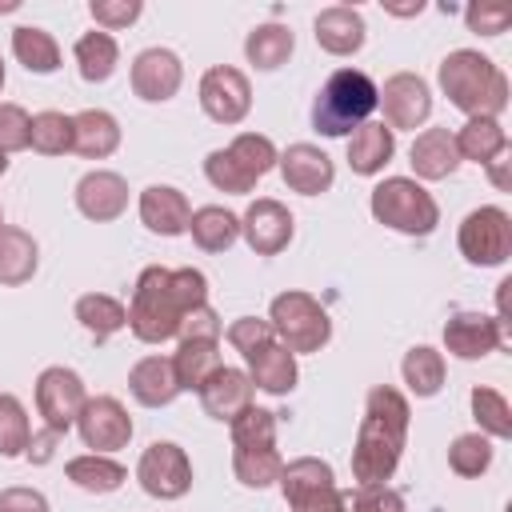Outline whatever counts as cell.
<instances>
[{
    "label": "cell",
    "mask_w": 512,
    "mask_h": 512,
    "mask_svg": "<svg viewBox=\"0 0 512 512\" xmlns=\"http://www.w3.org/2000/svg\"><path fill=\"white\" fill-rule=\"evenodd\" d=\"M208 304V280L200 268H144L132 292L128 328L144 344H164L180 332V316Z\"/></svg>",
    "instance_id": "cell-1"
},
{
    "label": "cell",
    "mask_w": 512,
    "mask_h": 512,
    "mask_svg": "<svg viewBox=\"0 0 512 512\" xmlns=\"http://www.w3.org/2000/svg\"><path fill=\"white\" fill-rule=\"evenodd\" d=\"M408 400L388 388L376 384L368 392V408L360 420V436L352 448V476L356 484H384L392 480L400 452H404V436H408Z\"/></svg>",
    "instance_id": "cell-2"
},
{
    "label": "cell",
    "mask_w": 512,
    "mask_h": 512,
    "mask_svg": "<svg viewBox=\"0 0 512 512\" xmlns=\"http://www.w3.org/2000/svg\"><path fill=\"white\" fill-rule=\"evenodd\" d=\"M440 88L460 112H468V120H496L508 108V76L476 48H456L440 60Z\"/></svg>",
    "instance_id": "cell-3"
},
{
    "label": "cell",
    "mask_w": 512,
    "mask_h": 512,
    "mask_svg": "<svg viewBox=\"0 0 512 512\" xmlns=\"http://www.w3.org/2000/svg\"><path fill=\"white\" fill-rule=\"evenodd\" d=\"M376 108V84L360 68L332 72L312 100V128L320 136H352Z\"/></svg>",
    "instance_id": "cell-4"
},
{
    "label": "cell",
    "mask_w": 512,
    "mask_h": 512,
    "mask_svg": "<svg viewBox=\"0 0 512 512\" xmlns=\"http://www.w3.org/2000/svg\"><path fill=\"white\" fill-rule=\"evenodd\" d=\"M372 216L404 236H428L440 220V208L432 200V192L408 176H388L372 188V200H368Z\"/></svg>",
    "instance_id": "cell-5"
},
{
    "label": "cell",
    "mask_w": 512,
    "mask_h": 512,
    "mask_svg": "<svg viewBox=\"0 0 512 512\" xmlns=\"http://www.w3.org/2000/svg\"><path fill=\"white\" fill-rule=\"evenodd\" d=\"M268 324L276 332V340L296 356V352H320L332 340V320L324 312V304L308 292H280L268 308Z\"/></svg>",
    "instance_id": "cell-6"
},
{
    "label": "cell",
    "mask_w": 512,
    "mask_h": 512,
    "mask_svg": "<svg viewBox=\"0 0 512 512\" xmlns=\"http://www.w3.org/2000/svg\"><path fill=\"white\" fill-rule=\"evenodd\" d=\"M280 492L292 504V512H344V492L336 488V476L324 460L300 456L280 468Z\"/></svg>",
    "instance_id": "cell-7"
},
{
    "label": "cell",
    "mask_w": 512,
    "mask_h": 512,
    "mask_svg": "<svg viewBox=\"0 0 512 512\" xmlns=\"http://www.w3.org/2000/svg\"><path fill=\"white\" fill-rule=\"evenodd\" d=\"M460 252L468 264H480V268H492V264H504L512 256V216L496 204H484V208H472L464 220H460Z\"/></svg>",
    "instance_id": "cell-8"
},
{
    "label": "cell",
    "mask_w": 512,
    "mask_h": 512,
    "mask_svg": "<svg viewBox=\"0 0 512 512\" xmlns=\"http://www.w3.org/2000/svg\"><path fill=\"white\" fill-rule=\"evenodd\" d=\"M136 480L156 500H180L192 488V460L180 444L156 440V444L144 448V456L136 464Z\"/></svg>",
    "instance_id": "cell-9"
},
{
    "label": "cell",
    "mask_w": 512,
    "mask_h": 512,
    "mask_svg": "<svg viewBox=\"0 0 512 512\" xmlns=\"http://www.w3.org/2000/svg\"><path fill=\"white\" fill-rule=\"evenodd\" d=\"M88 392H84V380L64 368V364H52L36 376V412L44 416V428H52L56 436L68 432L84 408Z\"/></svg>",
    "instance_id": "cell-10"
},
{
    "label": "cell",
    "mask_w": 512,
    "mask_h": 512,
    "mask_svg": "<svg viewBox=\"0 0 512 512\" xmlns=\"http://www.w3.org/2000/svg\"><path fill=\"white\" fill-rule=\"evenodd\" d=\"M200 108L216 120V124H240L252 108V84L240 68L232 64H216L200 76Z\"/></svg>",
    "instance_id": "cell-11"
},
{
    "label": "cell",
    "mask_w": 512,
    "mask_h": 512,
    "mask_svg": "<svg viewBox=\"0 0 512 512\" xmlns=\"http://www.w3.org/2000/svg\"><path fill=\"white\" fill-rule=\"evenodd\" d=\"M76 428H80L84 448H92L100 456L116 452L132 440V416L124 412V404L116 396H88L76 416Z\"/></svg>",
    "instance_id": "cell-12"
},
{
    "label": "cell",
    "mask_w": 512,
    "mask_h": 512,
    "mask_svg": "<svg viewBox=\"0 0 512 512\" xmlns=\"http://www.w3.org/2000/svg\"><path fill=\"white\" fill-rule=\"evenodd\" d=\"M292 232H296L292 212H288L280 200H268V196L252 200L248 212L240 216V236L248 240V248H252L256 256H276V252H284V248L292 244Z\"/></svg>",
    "instance_id": "cell-13"
},
{
    "label": "cell",
    "mask_w": 512,
    "mask_h": 512,
    "mask_svg": "<svg viewBox=\"0 0 512 512\" xmlns=\"http://www.w3.org/2000/svg\"><path fill=\"white\" fill-rule=\"evenodd\" d=\"M376 104L384 108V120L392 132L396 128H420L432 112V92L416 72H396L376 92Z\"/></svg>",
    "instance_id": "cell-14"
},
{
    "label": "cell",
    "mask_w": 512,
    "mask_h": 512,
    "mask_svg": "<svg viewBox=\"0 0 512 512\" xmlns=\"http://www.w3.org/2000/svg\"><path fill=\"white\" fill-rule=\"evenodd\" d=\"M500 344H508V328L484 312H456L444 324V348L460 360H480Z\"/></svg>",
    "instance_id": "cell-15"
},
{
    "label": "cell",
    "mask_w": 512,
    "mask_h": 512,
    "mask_svg": "<svg viewBox=\"0 0 512 512\" xmlns=\"http://www.w3.org/2000/svg\"><path fill=\"white\" fill-rule=\"evenodd\" d=\"M184 80V64L172 48H144L136 60H132V92L148 104H164L176 96Z\"/></svg>",
    "instance_id": "cell-16"
},
{
    "label": "cell",
    "mask_w": 512,
    "mask_h": 512,
    "mask_svg": "<svg viewBox=\"0 0 512 512\" xmlns=\"http://www.w3.org/2000/svg\"><path fill=\"white\" fill-rule=\"evenodd\" d=\"M276 164H280L284 184H288L292 192H300V196H320V192H328L332 180H336L332 156H328L324 148H316V144H288V152L276 156Z\"/></svg>",
    "instance_id": "cell-17"
},
{
    "label": "cell",
    "mask_w": 512,
    "mask_h": 512,
    "mask_svg": "<svg viewBox=\"0 0 512 512\" xmlns=\"http://www.w3.org/2000/svg\"><path fill=\"white\" fill-rule=\"evenodd\" d=\"M200 404H204V412L212 416V420H224V424H232L248 404H252V380H248V372L244 368H216L208 380H204V388H200Z\"/></svg>",
    "instance_id": "cell-18"
},
{
    "label": "cell",
    "mask_w": 512,
    "mask_h": 512,
    "mask_svg": "<svg viewBox=\"0 0 512 512\" xmlns=\"http://www.w3.org/2000/svg\"><path fill=\"white\" fill-rule=\"evenodd\" d=\"M76 208L88 220H96V224L116 220L128 208V184H124V176L104 172V168L80 176V184H76Z\"/></svg>",
    "instance_id": "cell-19"
},
{
    "label": "cell",
    "mask_w": 512,
    "mask_h": 512,
    "mask_svg": "<svg viewBox=\"0 0 512 512\" xmlns=\"http://www.w3.org/2000/svg\"><path fill=\"white\" fill-rule=\"evenodd\" d=\"M188 216H192V208H188V200H184L180 188H172V184H148L140 192V220H144L148 232H156V236H180V232H188Z\"/></svg>",
    "instance_id": "cell-20"
},
{
    "label": "cell",
    "mask_w": 512,
    "mask_h": 512,
    "mask_svg": "<svg viewBox=\"0 0 512 512\" xmlns=\"http://www.w3.org/2000/svg\"><path fill=\"white\" fill-rule=\"evenodd\" d=\"M244 364H248V380H252V388H264V392H272V396H288L292 388H296V356L280 344V340H268V344H260V348H252L248 356H244Z\"/></svg>",
    "instance_id": "cell-21"
},
{
    "label": "cell",
    "mask_w": 512,
    "mask_h": 512,
    "mask_svg": "<svg viewBox=\"0 0 512 512\" xmlns=\"http://www.w3.org/2000/svg\"><path fill=\"white\" fill-rule=\"evenodd\" d=\"M316 44L324 48V52H332V56H352V52H360V44H364V16L356 12V8H348V4H332V8H324L320 16H316Z\"/></svg>",
    "instance_id": "cell-22"
},
{
    "label": "cell",
    "mask_w": 512,
    "mask_h": 512,
    "mask_svg": "<svg viewBox=\"0 0 512 512\" xmlns=\"http://www.w3.org/2000/svg\"><path fill=\"white\" fill-rule=\"evenodd\" d=\"M408 156H412V172L420 180H448L460 168V152H456V140L448 128H424L412 140Z\"/></svg>",
    "instance_id": "cell-23"
},
{
    "label": "cell",
    "mask_w": 512,
    "mask_h": 512,
    "mask_svg": "<svg viewBox=\"0 0 512 512\" xmlns=\"http://www.w3.org/2000/svg\"><path fill=\"white\" fill-rule=\"evenodd\" d=\"M128 392L144 404V408H164L176 400L180 384H176V372H172V356H144L132 364L128 372Z\"/></svg>",
    "instance_id": "cell-24"
},
{
    "label": "cell",
    "mask_w": 512,
    "mask_h": 512,
    "mask_svg": "<svg viewBox=\"0 0 512 512\" xmlns=\"http://www.w3.org/2000/svg\"><path fill=\"white\" fill-rule=\"evenodd\" d=\"M120 148V124L104 108H84L72 116V152L88 160H104Z\"/></svg>",
    "instance_id": "cell-25"
},
{
    "label": "cell",
    "mask_w": 512,
    "mask_h": 512,
    "mask_svg": "<svg viewBox=\"0 0 512 512\" xmlns=\"http://www.w3.org/2000/svg\"><path fill=\"white\" fill-rule=\"evenodd\" d=\"M392 156H396V136H392V128L380 124V120L360 124V128L348 136V164H352V172H360V176L384 172V164H388Z\"/></svg>",
    "instance_id": "cell-26"
},
{
    "label": "cell",
    "mask_w": 512,
    "mask_h": 512,
    "mask_svg": "<svg viewBox=\"0 0 512 512\" xmlns=\"http://www.w3.org/2000/svg\"><path fill=\"white\" fill-rule=\"evenodd\" d=\"M36 264H40L36 240H32L24 228L4 224V228H0V284H8V288L28 284V280L36 276Z\"/></svg>",
    "instance_id": "cell-27"
},
{
    "label": "cell",
    "mask_w": 512,
    "mask_h": 512,
    "mask_svg": "<svg viewBox=\"0 0 512 512\" xmlns=\"http://www.w3.org/2000/svg\"><path fill=\"white\" fill-rule=\"evenodd\" d=\"M188 232H192L196 248H204V252H224V248H232L236 236H240V216L228 212V208H220V204H204V208H196V212L188 216Z\"/></svg>",
    "instance_id": "cell-28"
},
{
    "label": "cell",
    "mask_w": 512,
    "mask_h": 512,
    "mask_svg": "<svg viewBox=\"0 0 512 512\" xmlns=\"http://www.w3.org/2000/svg\"><path fill=\"white\" fill-rule=\"evenodd\" d=\"M220 368V348L216 340H180L176 356H172V372H176V384L180 392H200L204 380Z\"/></svg>",
    "instance_id": "cell-29"
},
{
    "label": "cell",
    "mask_w": 512,
    "mask_h": 512,
    "mask_svg": "<svg viewBox=\"0 0 512 512\" xmlns=\"http://www.w3.org/2000/svg\"><path fill=\"white\" fill-rule=\"evenodd\" d=\"M292 48H296V36H292L288 24H260V28H252L248 40H244V56H248V64H256L260 72L280 68V64L292 56Z\"/></svg>",
    "instance_id": "cell-30"
},
{
    "label": "cell",
    "mask_w": 512,
    "mask_h": 512,
    "mask_svg": "<svg viewBox=\"0 0 512 512\" xmlns=\"http://www.w3.org/2000/svg\"><path fill=\"white\" fill-rule=\"evenodd\" d=\"M12 52H16V60H20L28 72H36V76H48V72L60 68V44L52 40V32H44V28H36V24L12 28Z\"/></svg>",
    "instance_id": "cell-31"
},
{
    "label": "cell",
    "mask_w": 512,
    "mask_h": 512,
    "mask_svg": "<svg viewBox=\"0 0 512 512\" xmlns=\"http://www.w3.org/2000/svg\"><path fill=\"white\" fill-rule=\"evenodd\" d=\"M452 140H456L460 160H476V164H488L508 148V136H504L500 120H488V116H472Z\"/></svg>",
    "instance_id": "cell-32"
},
{
    "label": "cell",
    "mask_w": 512,
    "mask_h": 512,
    "mask_svg": "<svg viewBox=\"0 0 512 512\" xmlns=\"http://www.w3.org/2000/svg\"><path fill=\"white\" fill-rule=\"evenodd\" d=\"M76 320H80L96 340H108V336H116V332L128 324V308H124L116 296H108V292H84V296L76 300Z\"/></svg>",
    "instance_id": "cell-33"
},
{
    "label": "cell",
    "mask_w": 512,
    "mask_h": 512,
    "mask_svg": "<svg viewBox=\"0 0 512 512\" xmlns=\"http://www.w3.org/2000/svg\"><path fill=\"white\" fill-rule=\"evenodd\" d=\"M64 472H68V480H72L76 488H84V492H100V496H104V492H116V488L128 480V472H124L116 460L100 456V452H88V456L68 460Z\"/></svg>",
    "instance_id": "cell-34"
},
{
    "label": "cell",
    "mask_w": 512,
    "mask_h": 512,
    "mask_svg": "<svg viewBox=\"0 0 512 512\" xmlns=\"http://www.w3.org/2000/svg\"><path fill=\"white\" fill-rule=\"evenodd\" d=\"M116 60H120V48L108 32H84L76 40V64L88 84H104L116 72Z\"/></svg>",
    "instance_id": "cell-35"
},
{
    "label": "cell",
    "mask_w": 512,
    "mask_h": 512,
    "mask_svg": "<svg viewBox=\"0 0 512 512\" xmlns=\"http://www.w3.org/2000/svg\"><path fill=\"white\" fill-rule=\"evenodd\" d=\"M400 372H404V384H408L416 396H436V392L444 388V356H440L436 348H428V344L408 348Z\"/></svg>",
    "instance_id": "cell-36"
},
{
    "label": "cell",
    "mask_w": 512,
    "mask_h": 512,
    "mask_svg": "<svg viewBox=\"0 0 512 512\" xmlns=\"http://www.w3.org/2000/svg\"><path fill=\"white\" fill-rule=\"evenodd\" d=\"M280 468H284V460H280L276 448H236L232 452V472H236V480L244 488H268V484H276L280 480Z\"/></svg>",
    "instance_id": "cell-37"
},
{
    "label": "cell",
    "mask_w": 512,
    "mask_h": 512,
    "mask_svg": "<svg viewBox=\"0 0 512 512\" xmlns=\"http://www.w3.org/2000/svg\"><path fill=\"white\" fill-rule=\"evenodd\" d=\"M472 416H476V424H480V432L484 436H496V440H508L512 436V408H508V400L496 392V388H472Z\"/></svg>",
    "instance_id": "cell-38"
},
{
    "label": "cell",
    "mask_w": 512,
    "mask_h": 512,
    "mask_svg": "<svg viewBox=\"0 0 512 512\" xmlns=\"http://www.w3.org/2000/svg\"><path fill=\"white\" fill-rule=\"evenodd\" d=\"M488 464H492V440L484 432H464V436H456L448 444V468L456 476L472 480V476L488 472Z\"/></svg>",
    "instance_id": "cell-39"
},
{
    "label": "cell",
    "mask_w": 512,
    "mask_h": 512,
    "mask_svg": "<svg viewBox=\"0 0 512 512\" xmlns=\"http://www.w3.org/2000/svg\"><path fill=\"white\" fill-rule=\"evenodd\" d=\"M32 444V424L12 392H0V456H24Z\"/></svg>",
    "instance_id": "cell-40"
},
{
    "label": "cell",
    "mask_w": 512,
    "mask_h": 512,
    "mask_svg": "<svg viewBox=\"0 0 512 512\" xmlns=\"http://www.w3.org/2000/svg\"><path fill=\"white\" fill-rule=\"evenodd\" d=\"M28 148H36L40 156H64L72 152V116L64 112H36L32 116V140Z\"/></svg>",
    "instance_id": "cell-41"
},
{
    "label": "cell",
    "mask_w": 512,
    "mask_h": 512,
    "mask_svg": "<svg viewBox=\"0 0 512 512\" xmlns=\"http://www.w3.org/2000/svg\"><path fill=\"white\" fill-rule=\"evenodd\" d=\"M228 428H232V448H272V440H276V412L248 404Z\"/></svg>",
    "instance_id": "cell-42"
},
{
    "label": "cell",
    "mask_w": 512,
    "mask_h": 512,
    "mask_svg": "<svg viewBox=\"0 0 512 512\" xmlns=\"http://www.w3.org/2000/svg\"><path fill=\"white\" fill-rule=\"evenodd\" d=\"M228 152H232V160H236L252 180H260L264 172L276 168V148H272V140L260 136V132H240V136L228 144Z\"/></svg>",
    "instance_id": "cell-43"
},
{
    "label": "cell",
    "mask_w": 512,
    "mask_h": 512,
    "mask_svg": "<svg viewBox=\"0 0 512 512\" xmlns=\"http://www.w3.org/2000/svg\"><path fill=\"white\" fill-rule=\"evenodd\" d=\"M204 176H208V184L212 188H220V192H236V196H244V192H252L256 188V180L232 160V152L228 148H216V152H208L204 156Z\"/></svg>",
    "instance_id": "cell-44"
},
{
    "label": "cell",
    "mask_w": 512,
    "mask_h": 512,
    "mask_svg": "<svg viewBox=\"0 0 512 512\" xmlns=\"http://www.w3.org/2000/svg\"><path fill=\"white\" fill-rule=\"evenodd\" d=\"M344 512H404V496L388 484H360L344 496Z\"/></svg>",
    "instance_id": "cell-45"
},
{
    "label": "cell",
    "mask_w": 512,
    "mask_h": 512,
    "mask_svg": "<svg viewBox=\"0 0 512 512\" xmlns=\"http://www.w3.org/2000/svg\"><path fill=\"white\" fill-rule=\"evenodd\" d=\"M464 20L480 36H500L512 24V4H504V0H476V4L464 8Z\"/></svg>",
    "instance_id": "cell-46"
},
{
    "label": "cell",
    "mask_w": 512,
    "mask_h": 512,
    "mask_svg": "<svg viewBox=\"0 0 512 512\" xmlns=\"http://www.w3.org/2000/svg\"><path fill=\"white\" fill-rule=\"evenodd\" d=\"M32 140V116L20 104H4L0 100V152H24Z\"/></svg>",
    "instance_id": "cell-47"
},
{
    "label": "cell",
    "mask_w": 512,
    "mask_h": 512,
    "mask_svg": "<svg viewBox=\"0 0 512 512\" xmlns=\"http://www.w3.org/2000/svg\"><path fill=\"white\" fill-rule=\"evenodd\" d=\"M268 340H276V332H272V324H268V320L240 316V320H232V324H228V344H232L240 356H248L252 348H260V344H268Z\"/></svg>",
    "instance_id": "cell-48"
},
{
    "label": "cell",
    "mask_w": 512,
    "mask_h": 512,
    "mask_svg": "<svg viewBox=\"0 0 512 512\" xmlns=\"http://www.w3.org/2000/svg\"><path fill=\"white\" fill-rule=\"evenodd\" d=\"M88 12H92V20H96L104 32H112V28H128V24L144 12V4H140V0H92Z\"/></svg>",
    "instance_id": "cell-49"
},
{
    "label": "cell",
    "mask_w": 512,
    "mask_h": 512,
    "mask_svg": "<svg viewBox=\"0 0 512 512\" xmlns=\"http://www.w3.org/2000/svg\"><path fill=\"white\" fill-rule=\"evenodd\" d=\"M220 316L208 308V304H200V308H192V312H184L180 316V340H220Z\"/></svg>",
    "instance_id": "cell-50"
},
{
    "label": "cell",
    "mask_w": 512,
    "mask_h": 512,
    "mask_svg": "<svg viewBox=\"0 0 512 512\" xmlns=\"http://www.w3.org/2000/svg\"><path fill=\"white\" fill-rule=\"evenodd\" d=\"M0 512H48V500L36 488H4L0 492Z\"/></svg>",
    "instance_id": "cell-51"
},
{
    "label": "cell",
    "mask_w": 512,
    "mask_h": 512,
    "mask_svg": "<svg viewBox=\"0 0 512 512\" xmlns=\"http://www.w3.org/2000/svg\"><path fill=\"white\" fill-rule=\"evenodd\" d=\"M52 444H56V432L48 428L44 436H32V448H28V456H32L36 464H44V460L52 456Z\"/></svg>",
    "instance_id": "cell-52"
},
{
    "label": "cell",
    "mask_w": 512,
    "mask_h": 512,
    "mask_svg": "<svg viewBox=\"0 0 512 512\" xmlns=\"http://www.w3.org/2000/svg\"><path fill=\"white\" fill-rule=\"evenodd\" d=\"M488 168H492V184L496 188H508V148L496 160H488Z\"/></svg>",
    "instance_id": "cell-53"
},
{
    "label": "cell",
    "mask_w": 512,
    "mask_h": 512,
    "mask_svg": "<svg viewBox=\"0 0 512 512\" xmlns=\"http://www.w3.org/2000/svg\"><path fill=\"white\" fill-rule=\"evenodd\" d=\"M16 8V0H0V12H12Z\"/></svg>",
    "instance_id": "cell-54"
},
{
    "label": "cell",
    "mask_w": 512,
    "mask_h": 512,
    "mask_svg": "<svg viewBox=\"0 0 512 512\" xmlns=\"http://www.w3.org/2000/svg\"><path fill=\"white\" fill-rule=\"evenodd\" d=\"M4 172H8V156L0 152V176H4Z\"/></svg>",
    "instance_id": "cell-55"
},
{
    "label": "cell",
    "mask_w": 512,
    "mask_h": 512,
    "mask_svg": "<svg viewBox=\"0 0 512 512\" xmlns=\"http://www.w3.org/2000/svg\"><path fill=\"white\" fill-rule=\"evenodd\" d=\"M0 88H4V60H0Z\"/></svg>",
    "instance_id": "cell-56"
},
{
    "label": "cell",
    "mask_w": 512,
    "mask_h": 512,
    "mask_svg": "<svg viewBox=\"0 0 512 512\" xmlns=\"http://www.w3.org/2000/svg\"><path fill=\"white\" fill-rule=\"evenodd\" d=\"M0 228H4V208H0Z\"/></svg>",
    "instance_id": "cell-57"
}]
</instances>
